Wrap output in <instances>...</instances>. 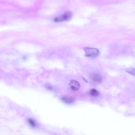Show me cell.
<instances>
[{"instance_id":"7","label":"cell","mask_w":135,"mask_h":135,"mask_svg":"<svg viewBox=\"0 0 135 135\" xmlns=\"http://www.w3.org/2000/svg\"><path fill=\"white\" fill-rule=\"evenodd\" d=\"M90 94L91 96L96 97L99 96L100 93L98 91L95 89H92L90 90Z\"/></svg>"},{"instance_id":"4","label":"cell","mask_w":135,"mask_h":135,"mask_svg":"<svg viewBox=\"0 0 135 135\" xmlns=\"http://www.w3.org/2000/svg\"><path fill=\"white\" fill-rule=\"evenodd\" d=\"M61 100L65 103L68 104H71L75 102V100L72 97L64 96L61 97Z\"/></svg>"},{"instance_id":"6","label":"cell","mask_w":135,"mask_h":135,"mask_svg":"<svg viewBox=\"0 0 135 135\" xmlns=\"http://www.w3.org/2000/svg\"><path fill=\"white\" fill-rule=\"evenodd\" d=\"M27 121L29 125L33 128H35L37 126L36 122L33 119L30 118L28 119Z\"/></svg>"},{"instance_id":"8","label":"cell","mask_w":135,"mask_h":135,"mask_svg":"<svg viewBox=\"0 0 135 135\" xmlns=\"http://www.w3.org/2000/svg\"><path fill=\"white\" fill-rule=\"evenodd\" d=\"M125 71L131 75L135 76V69L132 68H126Z\"/></svg>"},{"instance_id":"5","label":"cell","mask_w":135,"mask_h":135,"mask_svg":"<svg viewBox=\"0 0 135 135\" xmlns=\"http://www.w3.org/2000/svg\"><path fill=\"white\" fill-rule=\"evenodd\" d=\"M92 79L93 82L95 84H99L102 82V78L101 76L97 74L93 75Z\"/></svg>"},{"instance_id":"1","label":"cell","mask_w":135,"mask_h":135,"mask_svg":"<svg viewBox=\"0 0 135 135\" xmlns=\"http://www.w3.org/2000/svg\"><path fill=\"white\" fill-rule=\"evenodd\" d=\"M85 53V56L91 58H96L100 54V51L97 49L94 48L85 47L84 48Z\"/></svg>"},{"instance_id":"2","label":"cell","mask_w":135,"mask_h":135,"mask_svg":"<svg viewBox=\"0 0 135 135\" xmlns=\"http://www.w3.org/2000/svg\"><path fill=\"white\" fill-rule=\"evenodd\" d=\"M72 14L71 12H66L62 15L56 17L54 19V21L56 22L68 21L72 18Z\"/></svg>"},{"instance_id":"9","label":"cell","mask_w":135,"mask_h":135,"mask_svg":"<svg viewBox=\"0 0 135 135\" xmlns=\"http://www.w3.org/2000/svg\"><path fill=\"white\" fill-rule=\"evenodd\" d=\"M82 78L83 80L86 83H88V81L85 78H84V77H82Z\"/></svg>"},{"instance_id":"3","label":"cell","mask_w":135,"mask_h":135,"mask_svg":"<svg viewBox=\"0 0 135 135\" xmlns=\"http://www.w3.org/2000/svg\"><path fill=\"white\" fill-rule=\"evenodd\" d=\"M69 85L71 89L74 91L78 90L80 87L79 83L75 80H71L70 82Z\"/></svg>"}]
</instances>
